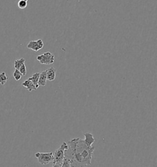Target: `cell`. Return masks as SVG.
Here are the masks:
<instances>
[{
    "label": "cell",
    "instance_id": "6da1fadb",
    "mask_svg": "<svg viewBox=\"0 0 157 167\" xmlns=\"http://www.w3.org/2000/svg\"><path fill=\"white\" fill-rule=\"evenodd\" d=\"M64 157L68 159L71 167H86L92 165L94 147L89 146L84 140L77 138L68 141Z\"/></svg>",
    "mask_w": 157,
    "mask_h": 167
},
{
    "label": "cell",
    "instance_id": "7a4b0ae2",
    "mask_svg": "<svg viewBox=\"0 0 157 167\" xmlns=\"http://www.w3.org/2000/svg\"><path fill=\"white\" fill-rule=\"evenodd\" d=\"M68 149V144L66 142H63L61 146L57 149L54 154L53 164H58L62 165L64 159V151Z\"/></svg>",
    "mask_w": 157,
    "mask_h": 167
},
{
    "label": "cell",
    "instance_id": "3957f363",
    "mask_svg": "<svg viewBox=\"0 0 157 167\" xmlns=\"http://www.w3.org/2000/svg\"><path fill=\"white\" fill-rule=\"evenodd\" d=\"M35 157L37 158L39 163L42 165H47L50 162H53L54 161V154L53 152H36L35 154Z\"/></svg>",
    "mask_w": 157,
    "mask_h": 167
},
{
    "label": "cell",
    "instance_id": "277c9868",
    "mask_svg": "<svg viewBox=\"0 0 157 167\" xmlns=\"http://www.w3.org/2000/svg\"><path fill=\"white\" fill-rule=\"evenodd\" d=\"M37 60L39 61L41 65H52L55 61V56L50 52H46L42 55L37 56Z\"/></svg>",
    "mask_w": 157,
    "mask_h": 167
},
{
    "label": "cell",
    "instance_id": "5b68a950",
    "mask_svg": "<svg viewBox=\"0 0 157 167\" xmlns=\"http://www.w3.org/2000/svg\"><path fill=\"white\" fill-rule=\"evenodd\" d=\"M27 47L34 52H37L44 47V42L41 39L37 40H32L28 44Z\"/></svg>",
    "mask_w": 157,
    "mask_h": 167
},
{
    "label": "cell",
    "instance_id": "8992f818",
    "mask_svg": "<svg viewBox=\"0 0 157 167\" xmlns=\"http://www.w3.org/2000/svg\"><path fill=\"white\" fill-rule=\"evenodd\" d=\"M47 72V79L50 81H54L56 77L57 70L54 67H52L47 69L46 70Z\"/></svg>",
    "mask_w": 157,
    "mask_h": 167
},
{
    "label": "cell",
    "instance_id": "52a82bcc",
    "mask_svg": "<svg viewBox=\"0 0 157 167\" xmlns=\"http://www.w3.org/2000/svg\"><path fill=\"white\" fill-rule=\"evenodd\" d=\"M47 72L46 70L40 73L39 75V78L38 81V85L39 86H45L47 84Z\"/></svg>",
    "mask_w": 157,
    "mask_h": 167
},
{
    "label": "cell",
    "instance_id": "ba28073f",
    "mask_svg": "<svg viewBox=\"0 0 157 167\" xmlns=\"http://www.w3.org/2000/svg\"><path fill=\"white\" fill-rule=\"evenodd\" d=\"M84 136H85V139L84 140V141L85 143V144H87L89 146H92V144L95 141L94 135L90 132H87L84 134Z\"/></svg>",
    "mask_w": 157,
    "mask_h": 167
},
{
    "label": "cell",
    "instance_id": "9c48e42d",
    "mask_svg": "<svg viewBox=\"0 0 157 167\" xmlns=\"http://www.w3.org/2000/svg\"><path fill=\"white\" fill-rule=\"evenodd\" d=\"M22 85L24 87L26 88L28 90L29 92H32V91H33V90H37V88H36L34 85L32 83V81H30L28 79L25 80L24 82H23Z\"/></svg>",
    "mask_w": 157,
    "mask_h": 167
},
{
    "label": "cell",
    "instance_id": "30bf717a",
    "mask_svg": "<svg viewBox=\"0 0 157 167\" xmlns=\"http://www.w3.org/2000/svg\"><path fill=\"white\" fill-rule=\"evenodd\" d=\"M39 75H40V73L37 72L34 73L32 75V77L29 78L28 80H30V81H32V83L34 85V86H36V88L37 89L39 88V85H38V81H39Z\"/></svg>",
    "mask_w": 157,
    "mask_h": 167
},
{
    "label": "cell",
    "instance_id": "8fae6325",
    "mask_svg": "<svg viewBox=\"0 0 157 167\" xmlns=\"http://www.w3.org/2000/svg\"><path fill=\"white\" fill-rule=\"evenodd\" d=\"M25 60L24 58H20V60H17L14 63V67L15 69L19 70L24 64H25Z\"/></svg>",
    "mask_w": 157,
    "mask_h": 167
},
{
    "label": "cell",
    "instance_id": "7c38bea8",
    "mask_svg": "<svg viewBox=\"0 0 157 167\" xmlns=\"http://www.w3.org/2000/svg\"><path fill=\"white\" fill-rule=\"evenodd\" d=\"M8 80V77L6 76L5 72H1L0 73V84L1 85H4Z\"/></svg>",
    "mask_w": 157,
    "mask_h": 167
},
{
    "label": "cell",
    "instance_id": "4fadbf2b",
    "mask_svg": "<svg viewBox=\"0 0 157 167\" xmlns=\"http://www.w3.org/2000/svg\"><path fill=\"white\" fill-rule=\"evenodd\" d=\"M22 76H23L22 74L20 72V71L19 70H17V69L15 70V71H14V72L13 73V77H14V78H15V80H17V81L20 80Z\"/></svg>",
    "mask_w": 157,
    "mask_h": 167
},
{
    "label": "cell",
    "instance_id": "5bb4252c",
    "mask_svg": "<svg viewBox=\"0 0 157 167\" xmlns=\"http://www.w3.org/2000/svg\"><path fill=\"white\" fill-rule=\"evenodd\" d=\"M18 7L21 9H24L25 8L27 7V2L24 1V0H20L19 2H18Z\"/></svg>",
    "mask_w": 157,
    "mask_h": 167
},
{
    "label": "cell",
    "instance_id": "9a60e30c",
    "mask_svg": "<svg viewBox=\"0 0 157 167\" xmlns=\"http://www.w3.org/2000/svg\"><path fill=\"white\" fill-rule=\"evenodd\" d=\"M61 167H71V162H70V161L67 159V158H65L63 160V163L62 164V166Z\"/></svg>",
    "mask_w": 157,
    "mask_h": 167
},
{
    "label": "cell",
    "instance_id": "2e32d148",
    "mask_svg": "<svg viewBox=\"0 0 157 167\" xmlns=\"http://www.w3.org/2000/svg\"><path fill=\"white\" fill-rule=\"evenodd\" d=\"M19 70L20 72L22 74L23 76L26 75V74H27V69H26L25 65L24 64L21 67H20V69H19Z\"/></svg>",
    "mask_w": 157,
    "mask_h": 167
},
{
    "label": "cell",
    "instance_id": "e0dca14e",
    "mask_svg": "<svg viewBox=\"0 0 157 167\" xmlns=\"http://www.w3.org/2000/svg\"><path fill=\"white\" fill-rule=\"evenodd\" d=\"M62 165L60 164H53L52 167H61Z\"/></svg>",
    "mask_w": 157,
    "mask_h": 167
},
{
    "label": "cell",
    "instance_id": "ac0fdd59",
    "mask_svg": "<svg viewBox=\"0 0 157 167\" xmlns=\"http://www.w3.org/2000/svg\"><path fill=\"white\" fill-rule=\"evenodd\" d=\"M24 1H27V2L28 0H24Z\"/></svg>",
    "mask_w": 157,
    "mask_h": 167
}]
</instances>
